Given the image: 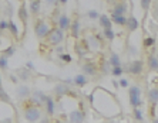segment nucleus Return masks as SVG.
Wrapping results in <instances>:
<instances>
[{"mask_svg":"<svg viewBox=\"0 0 158 123\" xmlns=\"http://www.w3.org/2000/svg\"><path fill=\"white\" fill-rule=\"evenodd\" d=\"M147 62H148V68H150L151 71H158V58H157V55L150 54L148 58H147Z\"/></svg>","mask_w":158,"mask_h":123,"instance_id":"nucleus-20","label":"nucleus"},{"mask_svg":"<svg viewBox=\"0 0 158 123\" xmlns=\"http://www.w3.org/2000/svg\"><path fill=\"white\" fill-rule=\"evenodd\" d=\"M10 81H11L13 83H17V81H19L17 75H10Z\"/></svg>","mask_w":158,"mask_h":123,"instance_id":"nucleus-42","label":"nucleus"},{"mask_svg":"<svg viewBox=\"0 0 158 123\" xmlns=\"http://www.w3.org/2000/svg\"><path fill=\"white\" fill-rule=\"evenodd\" d=\"M85 119V113L81 110V109H77V110H73V112L69 113V120L70 123H83Z\"/></svg>","mask_w":158,"mask_h":123,"instance_id":"nucleus-8","label":"nucleus"},{"mask_svg":"<svg viewBox=\"0 0 158 123\" xmlns=\"http://www.w3.org/2000/svg\"><path fill=\"white\" fill-rule=\"evenodd\" d=\"M59 60H61V61H64V62H71L73 61V57H71L70 54H59Z\"/></svg>","mask_w":158,"mask_h":123,"instance_id":"nucleus-33","label":"nucleus"},{"mask_svg":"<svg viewBox=\"0 0 158 123\" xmlns=\"http://www.w3.org/2000/svg\"><path fill=\"white\" fill-rule=\"evenodd\" d=\"M57 2H59V3H61V4H66L69 0H57Z\"/></svg>","mask_w":158,"mask_h":123,"instance_id":"nucleus-46","label":"nucleus"},{"mask_svg":"<svg viewBox=\"0 0 158 123\" xmlns=\"http://www.w3.org/2000/svg\"><path fill=\"white\" fill-rule=\"evenodd\" d=\"M70 34H71V37H74V38H77L78 36H80V21H78L77 18L76 20H73L71 21V24H70Z\"/></svg>","mask_w":158,"mask_h":123,"instance_id":"nucleus-16","label":"nucleus"},{"mask_svg":"<svg viewBox=\"0 0 158 123\" xmlns=\"http://www.w3.org/2000/svg\"><path fill=\"white\" fill-rule=\"evenodd\" d=\"M41 123H48V119H47V117H44V119L41 120Z\"/></svg>","mask_w":158,"mask_h":123,"instance_id":"nucleus-47","label":"nucleus"},{"mask_svg":"<svg viewBox=\"0 0 158 123\" xmlns=\"http://www.w3.org/2000/svg\"><path fill=\"white\" fill-rule=\"evenodd\" d=\"M103 36H104V38H107L108 41H113L115 38V33L113 31V29H106V30H103Z\"/></svg>","mask_w":158,"mask_h":123,"instance_id":"nucleus-27","label":"nucleus"},{"mask_svg":"<svg viewBox=\"0 0 158 123\" xmlns=\"http://www.w3.org/2000/svg\"><path fill=\"white\" fill-rule=\"evenodd\" d=\"M87 76L84 75V74H83V75H81V74H78V75H76L74 76V79H73V83L74 85H77L78 88H83V86H85V85H87Z\"/></svg>","mask_w":158,"mask_h":123,"instance_id":"nucleus-18","label":"nucleus"},{"mask_svg":"<svg viewBox=\"0 0 158 123\" xmlns=\"http://www.w3.org/2000/svg\"><path fill=\"white\" fill-rule=\"evenodd\" d=\"M57 24H59V29H60V30L66 31V30L70 29L71 20H70V17H69V16L63 13V14H60L59 18H57Z\"/></svg>","mask_w":158,"mask_h":123,"instance_id":"nucleus-10","label":"nucleus"},{"mask_svg":"<svg viewBox=\"0 0 158 123\" xmlns=\"http://www.w3.org/2000/svg\"><path fill=\"white\" fill-rule=\"evenodd\" d=\"M46 96H47V95L44 94V92H41V90H34L33 94H31L30 103H31V105H36V106H40L41 103H44Z\"/></svg>","mask_w":158,"mask_h":123,"instance_id":"nucleus-9","label":"nucleus"},{"mask_svg":"<svg viewBox=\"0 0 158 123\" xmlns=\"http://www.w3.org/2000/svg\"><path fill=\"white\" fill-rule=\"evenodd\" d=\"M17 2H24V0H17Z\"/></svg>","mask_w":158,"mask_h":123,"instance_id":"nucleus-52","label":"nucleus"},{"mask_svg":"<svg viewBox=\"0 0 158 123\" xmlns=\"http://www.w3.org/2000/svg\"><path fill=\"white\" fill-rule=\"evenodd\" d=\"M0 86H2V76H0Z\"/></svg>","mask_w":158,"mask_h":123,"instance_id":"nucleus-50","label":"nucleus"},{"mask_svg":"<svg viewBox=\"0 0 158 123\" xmlns=\"http://www.w3.org/2000/svg\"><path fill=\"white\" fill-rule=\"evenodd\" d=\"M111 21L115 23L117 25H125L127 18H125V16H111Z\"/></svg>","mask_w":158,"mask_h":123,"instance_id":"nucleus-25","label":"nucleus"},{"mask_svg":"<svg viewBox=\"0 0 158 123\" xmlns=\"http://www.w3.org/2000/svg\"><path fill=\"white\" fill-rule=\"evenodd\" d=\"M7 30H10V33L13 34L16 38L19 37V29H17V25H16V23L13 21V20H10V21H9V29Z\"/></svg>","mask_w":158,"mask_h":123,"instance_id":"nucleus-28","label":"nucleus"},{"mask_svg":"<svg viewBox=\"0 0 158 123\" xmlns=\"http://www.w3.org/2000/svg\"><path fill=\"white\" fill-rule=\"evenodd\" d=\"M118 85H120V88H127L130 85V82H128V79H120V82H118Z\"/></svg>","mask_w":158,"mask_h":123,"instance_id":"nucleus-39","label":"nucleus"},{"mask_svg":"<svg viewBox=\"0 0 158 123\" xmlns=\"http://www.w3.org/2000/svg\"><path fill=\"white\" fill-rule=\"evenodd\" d=\"M56 51H57L59 54H61V52H63V47H59V45H57V47H56Z\"/></svg>","mask_w":158,"mask_h":123,"instance_id":"nucleus-45","label":"nucleus"},{"mask_svg":"<svg viewBox=\"0 0 158 123\" xmlns=\"http://www.w3.org/2000/svg\"><path fill=\"white\" fill-rule=\"evenodd\" d=\"M15 52H16V48L13 47V45H7V47L2 51V55H4L6 58H10L15 55Z\"/></svg>","mask_w":158,"mask_h":123,"instance_id":"nucleus-26","label":"nucleus"},{"mask_svg":"<svg viewBox=\"0 0 158 123\" xmlns=\"http://www.w3.org/2000/svg\"><path fill=\"white\" fill-rule=\"evenodd\" d=\"M134 117H135L138 122H143V119H144V117H143V112H141L138 108H134Z\"/></svg>","mask_w":158,"mask_h":123,"instance_id":"nucleus-35","label":"nucleus"},{"mask_svg":"<svg viewBox=\"0 0 158 123\" xmlns=\"http://www.w3.org/2000/svg\"><path fill=\"white\" fill-rule=\"evenodd\" d=\"M84 43L88 47V50H93V51L98 50V48L101 47V40H100V37L97 36V34H90V36H87Z\"/></svg>","mask_w":158,"mask_h":123,"instance_id":"nucleus-5","label":"nucleus"},{"mask_svg":"<svg viewBox=\"0 0 158 123\" xmlns=\"http://www.w3.org/2000/svg\"><path fill=\"white\" fill-rule=\"evenodd\" d=\"M54 92H56V95H59V96H64V95H67L70 92V88H69V85L61 82V83H57L54 86Z\"/></svg>","mask_w":158,"mask_h":123,"instance_id":"nucleus-14","label":"nucleus"},{"mask_svg":"<svg viewBox=\"0 0 158 123\" xmlns=\"http://www.w3.org/2000/svg\"><path fill=\"white\" fill-rule=\"evenodd\" d=\"M106 2H114V0H106Z\"/></svg>","mask_w":158,"mask_h":123,"instance_id":"nucleus-51","label":"nucleus"},{"mask_svg":"<svg viewBox=\"0 0 158 123\" xmlns=\"http://www.w3.org/2000/svg\"><path fill=\"white\" fill-rule=\"evenodd\" d=\"M150 4H151V0H141V7L143 10H150Z\"/></svg>","mask_w":158,"mask_h":123,"instance_id":"nucleus-37","label":"nucleus"},{"mask_svg":"<svg viewBox=\"0 0 158 123\" xmlns=\"http://www.w3.org/2000/svg\"><path fill=\"white\" fill-rule=\"evenodd\" d=\"M44 105H46V110H47V115H54V101H53L52 96H46V101H44Z\"/></svg>","mask_w":158,"mask_h":123,"instance_id":"nucleus-17","label":"nucleus"},{"mask_svg":"<svg viewBox=\"0 0 158 123\" xmlns=\"http://www.w3.org/2000/svg\"><path fill=\"white\" fill-rule=\"evenodd\" d=\"M23 113H24V119L30 123H36L41 119V112H40V109H39V106L31 105V103L26 105Z\"/></svg>","mask_w":158,"mask_h":123,"instance_id":"nucleus-1","label":"nucleus"},{"mask_svg":"<svg viewBox=\"0 0 158 123\" xmlns=\"http://www.w3.org/2000/svg\"><path fill=\"white\" fill-rule=\"evenodd\" d=\"M123 72H124V69L121 68V67H113L111 68V75H114V76H121Z\"/></svg>","mask_w":158,"mask_h":123,"instance_id":"nucleus-30","label":"nucleus"},{"mask_svg":"<svg viewBox=\"0 0 158 123\" xmlns=\"http://www.w3.org/2000/svg\"><path fill=\"white\" fill-rule=\"evenodd\" d=\"M98 23H100V27H101L103 30H106V29H113V21H111V18L108 17L107 14H100Z\"/></svg>","mask_w":158,"mask_h":123,"instance_id":"nucleus-13","label":"nucleus"},{"mask_svg":"<svg viewBox=\"0 0 158 123\" xmlns=\"http://www.w3.org/2000/svg\"><path fill=\"white\" fill-rule=\"evenodd\" d=\"M52 31V27L48 25L47 21H44V20H37L36 23H34V34H36L37 38H40V40H43V38H46V37L48 36V33Z\"/></svg>","mask_w":158,"mask_h":123,"instance_id":"nucleus-2","label":"nucleus"},{"mask_svg":"<svg viewBox=\"0 0 158 123\" xmlns=\"http://www.w3.org/2000/svg\"><path fill=\"white\" fill-rule=\"evenodd\" d=\"M125 27H127V30H128L130 33H134L135 30H138V27H140V23H138L137 17H134V16H130V17L127 18V21H125Z\"/></svg>","mask_w":158,"mask_h":123,"instance_id":"nucleus-12","label":"nucleus"},{"mask_svg":"<svg viewBox=\"0 0 158 123\" xmlns=\"http://www.w3.org/2000/svg\"><path fill=\"white\" fill-rule=\"evenodd\" d=\"M17 96L20 99H26L30 96V88L26 86V85H20L17 88Z\"/></svg>","mask_w":158,"mask_h":123,"instance_id":"nucleus-21","label":"nucleus"},{"mask_svg":"<svg viewBox=\"0 0 158 123\" xmlns=\"http://www.w3.org/2000/svg\"><path fill=\"white\" fill-rule=\"evenodd\" d=\"M29 9H30V13H31V14H34V16L39 14V13H40V9H41V2L40 0H31Z\"/></svg>","mask_w":158,"mask_h":123,"instance_id":"nucleus-19","label":"nucleus"},{"mask_svg":"<svg viewBox=\"0 0 158 123\" xmlns=\"http://www.w3.org/2000/svg\"><path fill=\"white\" fill-rule=\"evenodd\" d=\"M111 68H113V67L110 65V62H108V61H106L103 65H101V71H103L104 74H110L111 72Z\"/></svg>","mask_w":158,"mask_h":123,"instance_id":"nucleus-34","label":"nucleus"},{"mask_svg":"<svg viewBox=\"0 0 158 123\" xmlns=\"http://www.w3.org/2000/svg\"><path fill=\"white\" fill-rule=\"evenodd\" d=\"M0 101L4 102V103H9V102H10V96L6 94V90L3 89V86H0Z\"/></svg>","mask_w":158,"mask_h":123,"instance_id":"nucleus-29","label":"nucleus"},{"mask_svg":"<svg viewBox=\"0 0 158 123\" xmlns=\"http://www.w3.org/2000/svg\"><path fill=\"white\" fill-rule=\"evenodd\" d=\"M83 74H84L85 76H94L97 72H98V69H97V65L96 64H93V62H85V64H83Z\"/></svg>","mask_w":158,"mask_h":123,"instance_id":"nucleus-11","label":"nucleus"},{"mask_svg":"<svg viewBox=\"0 0 158 123\" xmlns=\"http://www.w3.org/2000/svg\"><path fill=\"white\" fill-rule=\"evenodd\" d=\"M46 4L47 6H56V4H59L57 0H46Z\"/></svg>","mask_w":158,"mask_h":123,"instance_id":"nucleus-40","label":"nucleus"},{"mask_svg":"<svg viewBox=\"0 0 158 123\" xmlns=\"http://www.w3.org/2000/svg\"><path fill=\"white\" fill-rule=\"evenodd\" d=\"M113 86H114L115 89H117V88H120V85H118V82H117V81H114V79H113Z\"/></svg>","mask_w":158,"mask_h":123,"instance_id":"nucleus-44","label":"nucleus"},{"mask_svg":"<svg viewBox=\"0 0 158 123\" xmlns=\"http://www.w3.org/2000/svg\"><path fill=\"white\" fill-rule=\"evenodd\" d=\"M17 78L22 81H27L30 79V69L27 68H19L17 69Z\"/></svg>","mask_w":158,"mask_h":123,"instance_id":"nucleus-23","label":"nucleus"},{"mask_svg":"<svg viewBox=\"0 0 158 123\" xmlns=\"http://www.w3.org/2000/svg\"><path fill=\"white\" fill-rule=\"evenodd\" d=\"M46 40H47L48 45H52V47H57V45L64 40V31L60 30L59 27H57V29H52V31H50L48 36L46 37Z\"/></svg>","mask_w":158,"mask_h":123,"instance_id":"nucleus-3","label":"nucleus"},{"mask_svg":"<svg viewBox=\"0 0 158 123\" xmlns=\"http://www.w3.org/2000/svg\"><path fill=\"white\" fill-rule=\"evenodd\" d=\"M148 99L151 103H158V88H151L148 90Z\"/></svg>","mask_w":158,"mask_h":123,"instance_id":"nucleus-24","label":"nucleus"},{"mask_svg":"<svg viewBox=\"0 0 158 123\" xmlns=\"http://www.w3.org/2000/svg\"><path fill=\"white\" fill-rule=\"evenodd\" d=\"M9 29V21L6 20H0V31H4V30Z\"/></svg>","mask_w":158,"mask_h":123,"instance_id":"nucleus-38","label":"nucleus"},{"mask_svg":"<svg viewBox=\"0 0 158 123\" xmlns=\"http://www.w3.org/2000/svg\"><path fill=\"white\" fill-rule=\"evenodd\" d=\"M154 44H155V40L152 38V37H147V38H145V41H144V45H145L147 48L152 47Z\"/></svg>","mask_w":158,"mask_h":123,"instance_id":"nucleus-36","label":"nucleus"},{"mask_svg":"<svg viewBox=\"0 0 158 123\" xmlns=\"http://www.w3.org/2000/svg\"><path fill=\"white\" fill-rule=\"evenodd\" d=\"M56 123H66V122H61V120H57V122Z\"/></svg>","mask_w":158,"mask_h":123,"instance_id":"nucleus-49","label":"nucleus"},{"mask_svg":"<svg viewBox=\"0 0 158 123\" xmlns=\"http://www.w3.org/2000/svg\"><path fill=\"white\" fill-rule=\"evenodd\" d=\"M127 10H128V6L124 0H121V2H117L114 7L111 9V16H124Z\"/></svg>","mask_w":158,"mask_h":123,"instance_id":"nucleus-7","label":"nucleus"},{"mask_svg":"<svg viewBox=\"0 0 158 123\" xmlns=\"http://www.w3.org/2000/svg\"><path fill=\"white\" fill-rule=\"evenodd\" d=\"M152 123H158V119H154L152 120Z\"/></svg>","mask_w":158,"mask_h":123,"instance_id":"nucleus-48","label":"nucleus"},{"mask_svg":"<svg viewBox=\"0 0 158 123\" xmlns=\"http://www.w3.org/2000/svg\"><path fill=\"white\" fill-rule=\"evenodd\" d=\"M63 82L66 83V85H71V83H73V79H71V78H66Z\"/></svg>","mask_w":158,"mask_h":123,"instance_id":"nucleus-43","label":"nucleus"},{"mask_svg":"<svg viewBox=\"0 0 158 123\" xmlns=\"http://www.w3.org/2000/svg\"><path fill=\"white\" fill-rule=\"evenodd\" d=\"M26 68H27V69H30V71H33V69H34V64H33L31 61H27Z\"/></svg>","mask_w":158,"mask_h":123,"instance_id":"nucleus-41","label":"nucleus"},{"mask_svg":"<svg viewBox=\"0 0 158 123\" xmlns=\"http://www.w3.org/2000/svg\"><path fill=\"white\" fill-rule=\"evenodd\" d=\"M9 58H6L4 55L0 57V69H7L9 68Z\"/></svg>","mask_w":158,"mask_h":123,"instance_id":"nucleus-31","label":"nucleus"},{"mask_svg":"<svg viewBox=\"0 0 158 123\" xmlns=\"http://www.w3.org/2000/svg\"><path fill=\"white\" fill-rule=\"evenodd\" d=\"M87 16H88L90 20H98V17H100V14H98V11L97 10H88Z\"/></svg>","mask_w":158,"mask_h":123,"instance_id":"nucleus-32","label":"nucleus"},{"mask_svg":"<svg viewBox=\"0 0 158 123\" xmlns=\"http://www.w3.org/2000/svg\"><path fill=\"white\" fill-rule=\"evenodd\" d=\"M128 98H130V103L132 108H138L141 105V89L137 85L130 86L128 90Z\"/></svg>","mask_w":158,"mask_h":123,"instance_id":"nucleus-4","label":"nucleus"},{"mask_svg":"<svg viewBox=\"0 0 158 123\" xmlns=\"http://www.w3.org/2000/svg\"><path fill=\"white\" fill-rule=\"evenodd\" d=\"M19 18H20V21L23 23V24L26 25L27 20H29V11H27V7H26V4H22L20 7H19Z\"/></svg>","mask_w":158,"mask_h":123,"instance_id":"nucleus-15","label":"nucleus"},{"mask_svg":"<svg viewBox=\"0 0 158 123\" xmlns=\"http://www.w3.org/2000/svg\"><path fill=\"white\" fill-rule=\"evenodd\" d=\"M108 62H110L111 67H121V60H120V55L115 54V52H111V54H110Z\"/></svg>","mask_w":158,"mask_h":123,"instance_id":"nucleus-22","label":"nucleus"},{"mask_svg":"<svg viewBox=\"0 0 158 123\" xmlns=\"http://www.w3.org/2000/svg\"><path fill=\"white\" fill-rule=\"evenodd\" d=\"M157 58H158V52H157Z\"/></svg>","mask_w":158,"mask_h":123,"instance_id":"nucleus-53","label":"nucleus"},{"mask_svg":"<svg viewBox=\"0 0 158 123\" xmlns=\"http://www.w3.org/2000/svg\"><path fill=\"white\" fill-rule=\"evenodd\" d=\"M144 71V62L141 60H134L128 64V72L132 75H141Z\"/></svg>","mask_w":158,"mask_h":123,"instance_id":"nucleus-6","label":"nucleus"}]
</instances>
